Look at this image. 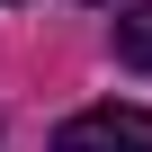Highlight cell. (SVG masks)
Wrapping results in <instances>:
<instances>
[{
    "instance_id": "6da1fadb",
    "label": "cell",
    "mask_w": 152,
    "mask_h": 152,
    "mask_svg": "<svg viewBox=\"0 0 152 152\" xmlns=\"http://www.w3.org/2000/svg\"><path fill=\"white\" fill-rule=\"evenodd\" d=\"M54 152H152V107H81L54 125Z\"/></svg>"
},
{
    "instance_id": "7a4b0ae2",
    "label": "cell",
    "mask_w": 152,
    "mask_h": 152,
    "mask_svg": "<svg viewBox=\"0 0 152 152\" xmlns=\"http://www.w3.org/2000/svg\"><path fill=\"white\" fill-rule=\"evenodd\" d=\"M116 63L125 72H152V0H134V9L116 18Z\"/></svg>"
}]
</instances>
